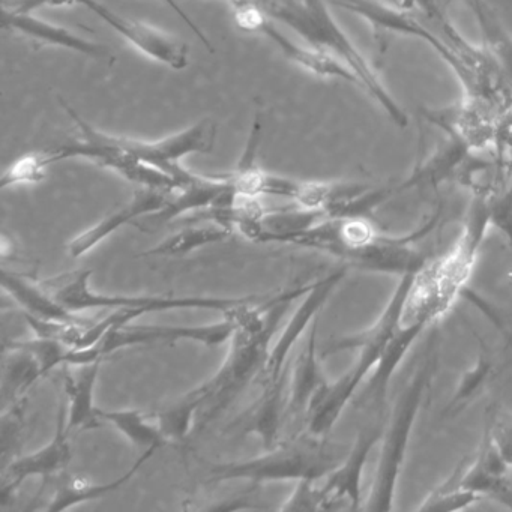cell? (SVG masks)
Listing matches in <instances>:
<instances>
[{"mask_svg": "<svg viewBox=\"0 0 512 512\" xmlns=\"http://www.w3.org/2000/svg\"><path fill=\"white\" fill-rule=\"evenodd\" d=\"M170 10L175 11L176 16L188 26L197 38L205 37V32L197 26V23L185 13L184 8L176 0H161ZM76 0H4V10L17 11V13H34L46 7H73Z\"/></svg>", "mask_w": 512, "mask_h": 512, "instance_id": "4dcf8cb0", "label": "cell"}, {"mask_svg": "<svg viewBox=\"0 0 512 512\" xmlns=\"http://www.w3.org/2000/svg\"><path fill=\"white\" fill-rule=\"evenodd\" d=\"M91 277L92 271H82L47 281L43 286L73 313L92 310V308H109L113 311H128L134 319L145 314L175 310L218 311L224 316L242 305L260 299L257 296L220 298V296L106 295L92 289L89 284Z\"/></svg>", "mask_w": 512, "mask_h": 512, "instance_id": "9c48e42d", "label": "cell"}, {"mask_svg": "<svg viewBox=\"0 0 512 512\" xmlns=\"http://www.w3.org/2000/svg\"><path fill=\"white\" fill-rule=\"evenodd\" d=\"M470 277L472 271L449 251L434 257L424 269L413 275L382 359L362 386L359 398L362 409L379 418L383 415L388 403L389 385L401 362L416 340L451 310L466 289Z\"/></svg>", "mask_w": 512, "mask_h": 512, "instance_id": "3957f363", "label": "cell"}, {"mask_svg": "<svg viewBox=\"0 0 512 512\" xmlns=\"http://www.w3.org/2000/svg\"><path fill=\"white\" fill-rule=\"evenodd\" d=\"M383 425L377 421L362 428L356 436L350 451L343 460L320 479L319 488L322 496V511H355L364 509L362 496V475L365 464L374 446L380 442Z\"/></svg>", "mask_w": 512, "mask_h": 512, "instance_id": "4fadbf2b", "label": "cell"}, {"mask_svg": "<svg viewBox=\"0 0 512 512\" xmlns=\"http://www.w3.org/2000/svg\"><path fill=\"white\" fill-rule=\"evenodd\" d=\"M488 433L509 467H512V421L493 419L488 424Z\"/></svg>", "mask_w": 512, "mask_h": 512, "instance_id": "836d02e7", "label": "cell"}, {"mask_svg": "<svg viewBox=\"0 0 512 512\" xmlns=\"http://www.w3.org/2000/svg\"><path fill=\"white\" fill-rule=\"evenodd\" d=\"M442 215L443 209H437L404 235L383 233L371 215H335L286 236L280 244L314 248L340 260L347 269L401 278L418 274L436 257L425 250L424 242L442 224Z\"/></svg>", "mask_w": 512, "mask_h": 512, "instance_id": "7a4b0ae2", "label": "cell"}, {"mask_svg": "<svg viewBox=\"0 0 512 512\" xmlns=\"http://www.w3.org/2000/svg\"><path fill=\"white\" fill-rule=\"evenodd\" d=\"M452 2H454V0H443V4H445V7L448 8L449 5L452 4Z\"/></svg>", "mask_w": 512, "mask_h": 512, "instance_id": "8d00e7d4", "label": "cell"}, {"mask_svg": "<svg viewBox=\"0 0 512 512\" xmlns=\"http://www.w3.org/2000/svg\"><path fill=\"white\" fill-rule=\"evenodd\" d=\"M413 275L415 274L398 278L397 287L389 298L388 304L370 328L359 332V334L337 338L328 343L323 350V358L335 355V353L347 352V350H358V356H356L352 367L340 379L329 382L317 395L316 400L311 403L307 421H305L308 433L326 437V434L337 424L347 404L358 394L359 389L364 386L365 380L370 377L374 368L379 364L386 344L391 338L392 329L397 322L404 295H406Z\"/></svg>", "mask_w": 512, "mask_h": 512, "instance_id": "8992f818", "label": "cell"}, {"mask_svg": "<svg viewBox=\"0 0 512 512\" xmlns=\"http://www.w3.org/2000/svg\"><path fill=\"white\" fill-rule=\"evenodd\" d=\"M2 25L5 29L17 32L32 41L44 44V46L58 47V49L70 50L97 61L113 62L110 49L100 43L86 40L80 35L74 34L64 26L53 25L40 17L32 16V13H17V11L4 10L2 13Z\"/></svg>", "mask_w": 512, "mask_h": 512, "instance_id": "ac0fdd59", "label": "cell"}, {"mask_svg": "<svg viewBox=\"0 0 512 512\" xmlns=\"http://www.w3.org/2000/svg\"><path fill=\"white\" fill-rule=\"evenodd\" d=\"M254 503H250L248 496H241L238 499L223 500L218 505L211 506L209 509H224V511H238V509H256Z\"/></svg>", "mask_w": 512, "mask_h": 512, "instance_id": "e575fe53", "label": "cell"}, {"mask_svg": "<svg viewBox=\"0 0 512 512\" xmlns=\"http://www.w3.org/2000/svg\"><path fill=\"white\" fill-rule=\"evenodd\" d=\"M490 229L499 230L512 250V182L487 199Z\"/></svg>", "mask_w": 512, "mask_h": 512, "instance_id": "1f68e13d", "label": "cell"}, {"mask_svg": "<svg viewBox=\"0 0 512 512\" xmlns=\"http://www.w3.org/2000/svg\"><path fill=\"white\" fill-rule=\"evenodd\" d=\"M346 274V266H341V268L329 272L320 280L311 283L310 290L302 296V302H299L295 313L292 314L289 322L284 326L277 343L269 349L265 365H263L262 371L256 379L260 388H271V386L277 385L280 380H283L284 377H287L286 365L290 352H292L295 344L301 340L304 332L313 325L314 320L317 319V314L331 299L332 293L340 286Z\"/></svg>", "mask_w": 512, "mask_h": 512, "instance_id": "8fae6325", "label": "cell"}, {"mask_svg": "<svg viewBox=\"0 0 512 512\" xmlns=\"http://www.w3.org/2000/svg\"><path fill=\"white\" fill-rule=\"evenodd\" d=\"M242 307L224 314V319L221 322L209 323V325L143 326L128 323V325L107 332L94 346L103 358L113 355L118 350L142 346V344L194 341V343H200L203 346L218 347L232 338L233 332H235L236 326H238L239 310Z\"/></svg>", "mask_w": 512, "mask_h": 512, "instance_id": "30bf717a", "label": "cell"}, {"mask_svg": "<svg viewBox=\"0 0 512 512\" xmlns=\"http://www.w3.org/2000/svg\"><path fill=\"white\" fill-rule=\"evenodd\" d=\"M281 511H322L319 481H298L293 493L280 506Z\"/></svg>", "mask_w": 512, "mask_h": 512, "instance_id": "d6a6232c", "label": "cell"}, {"mask_svg": "<svg viewBox=\"0 0 512 512\" xmlns=\"http://www.w3.org/2000/svg\"><path fill=\"white\" fill-rule=\"evenodd\" d=\"M310 287L311 283L304 284L272 296L265 304L262 301L251 302L239 310L238 326L230 338L226 361L211 379L191 391L200 400L194 427L196 433H202L208 425L217 421L245 388L257 379L281 320L290 305L302 298Z\"/></svg>", "mask_w": 512, "mask_h": 512, "instance_id": "277c9868", "label": "cell"}, {"mask_svg": "<svg viewBox=\"0 0 512 512\" xmlns=\"http://www.w3.org/2000/svg\"><path fill=\"white\" fill-rule=\"evenodd\" d=\"M101 361L79 365L76 373L64 367V391L68 406V428L70 431H88L103 427L100 407L95 404V386L100 374Z\"/></svg>", "mask_w": 512, "mask_h": 512, "instance_id": "7402d4cb", "label": "cell"}, {"mask_svg": "<svg viewBox=\"0 0 512 512\" xmlns=\"http://www.w3.org/2000/svg\"><path fill=\"white\" fill-rule=\"evenodd\" d=\"M317 328H319V320L316 319L308 332L305 346L293 362L286 406V418L290 421H298V419L307 421L311 403L329 383L320 367Z\"/></svg>", "mask_w": 512, "mask_h": 512, "instance_id": "ffe728a7", "label": "cell"}, {"mask_svg": "<svg viewBox=\"0 0 512 512\" xmlns=\"http://www.w3.org/2000/svg\"><path fill=\"white\" fill-rule=\"evenodd\" d=\"M200 400L187 392L181 400L164 409L157 416V424L163 431L167 440H185L196 427L197 415H199Z\"/></svg>", "mask_w": 512, "mask_h": 512, "instance_id": "83f0119b", "label": "cell"}, {"mask_svg": "<svg viewBox=\"0 0 512 512\" xmlns=\"http://www.w3.org/2000/svg\"><path fill=\"white\" fill-rule=\"evenodd\" d=\"M70 434L67 398L62 397L59 400L55 434L52 440L38 451L23 455L5 467L2 473V494H0L2 500L7 502L8 497L32 476H41L44 479L43 485H46L52 476L64 473L71 460Z\"/></svg>", "mask_w": 512, "mask_h": 512, "instance_id": "9a60e30c", "label": "cell"}, {"mask_svg": "<svg viewBox=\"0 0 512 512\" xmlns=\"http://www.w3.org/2000/svg\"><path fill=\"white\" fill-rule=\"evenodd\" d=\"M2 287L25 310L23 313L32 314L40 319L89 325L88 322H85L86 319L83 320L82 317L77 316V313H73L64 304H61L46 287L37 286L16 272H2Z\"/></svg>", "mask_w": 512, "mask_h": 512, "instance_id": "cb8c5ba5", "label": "cell"}, {"mask_svg": "<svg viewBox=\"0 0 512 512\" xmlns=\"http://www.w3.org/2000/svg\"><path fill=\"white\" fill-rule=\"evenodd\" d=\"M157 451V448L146 449V451H143V454L137 458L136 463H134L124 475L112 479V481L109 482L94 484V482L86 481V479L82 478L62 479L58 487H56L52 499L47 503L46 511H65V509L74 508V506L82 505V503L103 499L107 494L121 490V488L142 469L143 464L148 463L149 458L154 457Z\"/></svg>", "mask_w": 512, "mask_h": 512, "instance_id": "603a6c76", "label": "cell"}, {"mask_svg": "<svg viewBox=\"0 0 512 512\" xmlns=\"http://www.w3.org/2000/svg\"><path fill=\"white\" fill-rule=\"evenodd\" d=\"M343 458L344 454L337 445L307 431L283 440L260 457L212 467L208 481L212 484L247 481L251 485L278 481H320Z\"/></svg>", "mask_w": 512, "mask_h": 512, "instance_id": "ba28073f", "label": "cell"}, {"mask_svg": "<svg viewBox=\"0 0 512 512\" xmlns=\"http://www.w3.org/2000/svg\"><path fill=\"white\" fill-rule=\"evenodd\" d=\"M100 418L112 424L133 445L143 448V451L151 448L160 449L164 443L169 442L158 424H151L148 416L139 410L100 409Z\"/></svg>", "mask_w": 512, "mask_h": 512, "instance_id": "4316f807", "label": "cell"}, {"mask_svg": "<svg viewBox=\"0 0 512 512\" xmlns=\"http://www.w3.org/2000/svg\"><path fill=\"white\" fill-rule=\"evenodd\" d=\"M499 115L487 101L466 95L454 106L425 112L431 125L445 131L449 140L463 146L470 154L491 152Z\"/></svg>", "mask_w": 512, "mask_h": 512, "instance_id": "5bb4252c", "label": "cell"}, {"mask_svg": "<svg viewBox=\"0 0 512 512\" xmlns=\"http://www.w3.org/2000/svg\"><path fill=\"white\" fill-rule=\"evenodd\" d=\"M286 388L287 377H284L277 385L262 389L259 400L242 418L230 425V430H235L238 436L256 434L266 451L275 448L280 443L281 422L286 418Z\"/></svg>", "mask_w": 512, "mask_h": 512, "instance_id": "44dd1931", "label": "cell"}, {"mask_svg": "<svg viewBox=\"0 0 512 512\" xmlns=\"http://www.w3.org/2000/svg\"><path fill=\"white\" fill-rule=\"evenodd\" d=\"M59 104L76 124L79 137L43 151L49 166L67 160L91 161L143 188L175 193L197 176L182 166V160L188 155L209 154L217 142V124L211 119H202L182 133L149 142L103 133L67 101L59 100Z\"/></svg>", "mask_w": 512, "mask_h": 512, "instance_id": "6da1fadb", "label": "cell"}, {"mask_svg": "<svg viewBox=\"0 0 512 512\" xmlns=\"http://www.w3.org/2000/svg\"><path fill=\"white\" fill-rule=\"evenodd\" d=\"M376 2L388 5V7L397 8V10L416 13V11H419V8L422 7L425 0H376Z\"/></svg>", "mask_w": 512, "mask_h": 512, "instance_id": "d590c367", "label": "cell"}, {"mask_svg": "<svg viewBox=\"0 0 512 512\" xmlns=\"http://www.w3.org/2000/svg\"><path fill=\"white\" fill-rule=\"evenodd\" d=\"M482 500L478 494L466 490L458 484L457 473L451 476L449 481L431 491L421 505L418 511H458V509L469 508L473 503Z\"/></svg>", "mask_w": 512, "mask_h": 512, "instance_id": "f1b7e54d", "label": "cell"}, {"mask_svg": "<svg viewBox=\"0 0 512 512\" xmlns=\"http://www.w3.org/2000/svg\"><path fill=\"white\" fill-rule=\"evenodd\" d=\"M49 167L43 151L23 155L5 170L2 179H0V188L7 190V188L14 187V185L37 184V182L46 178Z\"/></svg>", "mask_w": 512, "mask_h": 512, "instance_id": "f546056e", "label": "cell"}, {"mask_svg": "<svg viewBox=\"0 0 512 512\" xmlns=\"http://www.w3.org/2000/svg\"><path fill=\"white\" fill-rule=\"evenodd\" d=\"M259 4L269 17L289 26L307 46L346 65L358 79L359 88L370 95L385 115L397 127H407L409 118L403 107L392 97L364 53L338 25L325 0H259Z\"/></svg>", "mask_w": 512, "mask_h": 512, "instance_id": "5b68a950", "label": "cell"}, {"mask_svg": "<svg viewBox=\"0 0 512 512\" xmlns=\"http://www.w3.org/2000/svg\"><path fill=\"white\" fill-rule=\"evenodd\" d=\"M511 467L497 451L490 433L485 428L478 454L467 469L457 472L458 484L481 499L496 500L512 509V485L508 479Z\"/></svg>", "mask_w": 512, "mask_h": 512, "instance_id": "d6986e66", "label": "cell"}, {"mask_svg": "<svg viewBox=\"0 0 512 512\" xmlns=\"http://www.w3.org/2000/svg\"><path fill=\"white\" fill-rule=\"evenodd\" d=\"M232 233L233 230L220 226V224L217 223H211L208 224V226H193V224H187L185 229L179 230L175 235L164 239L163 242L155 245L151 250L145 251L142 256H185V254L199 250V248L226 241V239L232 236Z\"/></svg>", "mask_w": 512, "mask_h": 512, "instance_id": "484cf974", "label": "cell"}, {"mask_svg": "<svg viewBox=\"0 0 512 512\" xmlns=\"http://www.w3.org/2000/svg\"><path fill=\"white\" fill-rule=\"evenodd\" d=\"M172 194L170 191L152 190V188L137 191L136 196L118 211L112 212L103 220L98 221L95 226L89 227L88 230L71 239L68 244V254L73 259L85 256L127 224L134 223L140 217H148V215L161 211L169 202Z\"/></svg>", "mask_w": 512, "mask_h": 512, "instance_id": "e0dca14e", "label": "cell"}, {"mask_svg": "<svg viewBox=\"0 0 512 512\" xmlns=\"http://www.w3.org/2000/svg\"><path fill=\"white\" fill-rule=\"evenodd\" d=\"M76 5L86 8L106 23L110 29L121 35L125 41L136 47L140 53L151 58L158 64L166 65L172 70L181 71L188 65V49L163 32L116 13L100 0H76Z\"/></svg>", "mask_w": 512, "mask_h": 512, "instance_id": "2e32d148", "label": "cell"}, {"mask_svg": "<svg viewBox=\"0 0 512 512\" xmlns=\"http://www.w3.org/2000/svg\"><path fill=\"white\" fill-rule=\"evenodd\" d=\"M233 14H235L236 25L239 28L257 32V34L268 38L283 53L284 58L289 59L293 64L299 65L322 79L343 80V82L352 83L359 88L358 79L346 65L335 61L325 53H320L319 50L313 49L307 44L301 46L292 38L287 37L278 28L277 22L265 13L259 0H247L241 7L235 8Z\"/></svg>", "mask_w": 512, "mask_h": 512, "instance_id": "7c38bea8", "label": "cell"}, {"mask_svg": "<svg viewBox=\"0 0 512 512\" xmlns=\"http://www.w3.org/2000/svg\"><path fill=\"white\" fill-rule=\"evenodd\" d=\"M436 370V340L433 337L421 361L416 365V370H413L412 376L401 389L392 407L388 425L383 427L379 460H377L370 493L365 500L364 508L368 511L394 509L395 491H397L398 479L406 460L413 427Z\"/></svg>", "mask_w": 512, "mask_h": 512, "instance_id": "52a82bcc", "label": "cell"}, {"mask_svg": "<svg viewBox=\"0 0 512 512\" xmlns=\"http://www.w3.org/2000/svg\"><path fill=\"white\" fill-rule=\"evenodd\" d=\"M7 359L4 365V404L22 403L29 389L43 379L40 364L31 352L23 349H4Z\"/></svg>", "mask_w": 512, "mask_h": 512, "instance_id": "d4e9b609", "label": "cell"}]
</instances>
